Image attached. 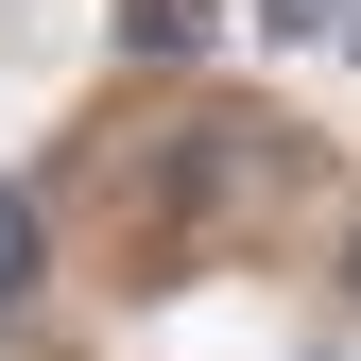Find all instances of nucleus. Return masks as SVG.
I'll return each mask as SVG.
<instances>
[{
  "instance_id": "nucleus-4",
  "label": "nucleus",
  "mask_w": 361,
  "mask_h": 361,
  "mask_svg": "<svg viewBox=\"0 0 361 361\" xmlns=\"http://www.w3.org/2000/svg\"><path fill=\"white\" fill-rule=\"evenodd\" d=\"M344 35H361V18H344Z\"/></svg>"
},
{
  "instance_id": "nucleus-3",
  "label": "nucleus",
  "mask_w": 361,
  "mask_h": 361,
  "mask_svg": "<svg viewBox=\"0 0 361 361\" xmlns=\"http://www.w3.org/2000/svg\"><path fill=\"white\" fill-rule=\"evenodd\" d=\"M344 18V0H258V35H327Z\"/></svg>"
},
{
  "instance_id": "nucleus-1",
  "label": "nucleus",
  "mask_w": 361,
  "mask_h": 361,
  "mask_svg": "<svg viewBox=\"0 0 361 361\" xmlns=\"http://www.w3.org/2000/svg\"><path fill=\"white\" fill-rule=\"evenodd\" d=\"M121 35H138L155 69H190V52H207V0H121Z\"/></svg>"
},
{
  "instance_id": "nucleus-2",
  "label": "nucleus",
  "mask_w": 361,
  "mask_h": 361,
  "mask_svg": "<svg viewBox=\"0 0 361 361\" xmlns=\"http://www.w3.org/2000/svg\"><path fill=\"white\" fill-rule=\"evenodd\" d=\"M18 293H35V207L0 190V310H18Z\"/></svg>"
}]
</instances>
